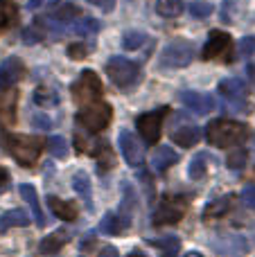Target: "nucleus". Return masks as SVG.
Masks as SVG:
<instances>
[{"label": "nucleus", "instance_id": "nucleus-1", "mask_svg": "<svg viewBox=\"0 0 255 257\" xmlns=\"http://www.w3.org/2000/svg\"><path fill=\"white\" fill-rule=\"evenodd\" d=\"M248 136V128L242 122L233 120H215L206 128V138L212 147H235Z\"/></svg>", "mask_w": 255, "mask_h": 257}, {"label": "nucleus", "instance_id": "nucleus-2", "mask_svg": "<svg viewBox=\"0 0 255 257\" xmlns=\"http://www.w3.org/2000/svg\"><path fill=\"white\" fill-rule=\"evenodd\" d=\"M5 147L23 167H32L43 151V140L39 136H5Z\"/></svg>", "mask_w": 255, "mask_h": 257}, {"label": "nucleus", "instance_id": "nucleus-3", "mask_svg": "<svg viewBox=\"0 0 255 257\" xmlns=\"http://www.w3.org/2000/svg\"><path fill=\"white\" fill-rule=\"evenodd\" d=\"M106 75L117 88L122 90H131L140 84L143 79V72H140L138 63L129 61L124 57H111L106 61Z\"/></svg>", "mask_w": 255, "mask_h": 257}, {"label": "nucleus", "instance_id": "nucleus-4", "mask_svg": "<svg viewBox=\"0 0 255 257\" xmlns=\"http://www.w3.org/2000/svg\"><path fill=\"white\" fill-rule=\"evenodd\" d=\"M70 90H72V99L79 106H88V104L97 102L102 97V81L93 70H81L79 77L72 81Z\"/></svg>", "mask_w": 255, "mask_h": 257}, {"label": "nucleus", "instance_id": "nucleus-5", "mask_svg": "<svg viewBox=\"0 0 255 257\" xmlns=\"http://www.w3.org/2000/svg\"><path fill=\"white\" fill-rule=\"evenodd\" d=\"M113 117V108L106 102H93L88 106H81V111L77 113V122L84 128H88L90 133L104 131L108 126Z\"/></svg>", "mask_w": 255, "mask_h": 257}, {"label": "nucleus", "instance_id": "nucleus-6", "mask_svg": "<svg viewBox=\"0 0 255 257\" xmlns=\"http://www.w3.org/2000/svg\"><path fill=\"white\" fill-rule=\"evenodd\" d=\"M167 111H170V108H156V111L138 115L136 128H138V133L143 136V140L147 142V145H156L158 142V138H161V133H163V120H165Z\"/></svg>", "mask_w": 255, "mask_h": 257}, {"label": "nucleus", "instance_id": "nucleus-7", "mask_svg": "<svg viewBox=\"0 0 255 257\" xmlns=\"http://www.w3.org/2000/svg\"><path fill=\"white\" fill-rule=\"evenodd\" d=\"M194 59V45L188 41H174L170 43L161 54L163 68H185Z\"/></svg>", "mask_w": 255, "mask_h": 257}, {"label": "nucleus", "instance_id": "nucleus-8", "mask_svg": "<svg viewBox=\"0 0 255 257\" xmlns=\"http://www.w3.org/2000/svg\"><path fill=\"white\" fill-rule=\"evenodd\" d=\"M188 210V201L183 196H165L161 208L154 212V226H165V223H179Z\"/></svg>", "mask_w": 255, "mask_h": 257}, {"label": "nucleus", "instance_id": "nucleus-9", "mask_svg": "<svg viewBox=\"0 0 255 257\" xmlns=\"http://www.w3.org/2000/svg\"><path fill=\"white\" fill-rule=\"evenodd\" d=\"M219 95L230 104L233 108H239L242 113H246V95L248 88L244 84V79H237V77H228V79H221L219 81Z\"/></svg>", "mask_w": 255, "mask_h": 257}, {"label": "nucleus", "instance_id": "nucleus-10", "mask_svg": "<svg viewBox=\"0 0 255 257\" xmlns=\"http://www.w3.org/2000/svg\"><path fill=\"white\" fill-rule=\"evenodd\" d=\"M117 145H120L122 158L126 160V165H129V167H140V165L145 163V151H143V145H140L138 136H136L134 131L124 128V131L120 133V138H117Z\"/></svg>", "mask_w": 255, "mask_h": 257}, {"label": "nucleus", "instance_id": "nucleus-11", "mask_svg": "<svg viewBox=\"0 0 255 257\" xmlns=\"http://www.w3.org/2000/svg\"><path fill=\"white\" fill-rule=\"evenodd\" d=\"M179 99L185 108H190V111L197 113V115H206V113L215 111V106H217L212 95L197 93V90H183V93H179Z\"/></svg>", "mask_w": 255, "mask_h": 257}, {"label": "nucleus", "instance_id": "nucleus-12", "mask_svg": "<svg viewBox=\"0 0 255 257\" xmlns=\"http://www.w3.org/2000/svg\"><path fill=\"white\" fill-rule=\"evenodd\" d=\"M230 50V36L226 32H219V30H212L208 34V41L201 50V59H219L224 57L226 52Z\"/></svg>", "mask_w": 255, "mask_h": 257}, {"label": "nucleus", "instance_id": "nucleus-13", "mask_svg": "<svg viewBox=\"0 0 255 257\" xmlns=\"http://www.w3.org/2000/svg\"><path fill=\"white\" fill-rule=\"evenodd\" d=\"M23 61L18 57H7L0 63V90H7L21 79L23 75Z\"/></svg>", "mask_w": 255, "mask_h": 257}, {"label": "nucleus", "instance_id": "nucleus-14", "mask_svg": "<svg viewBox=\"0 0 255 257\" xmlns=\"http://www.w3.org/2000/svg\"><path fill=\"white\" fill-rule=\"evenodd\" d=\"M172 140L179 147H194L199 140H201V128L188 124V126H179L172 131Z\"/></svg>", "mask_w": 255, "mask_h": 257}, {"label": "nucleus", "instance_id": "nucleus-15", "mask_svg": "<svg viewBox=\"0 0 255 257\" xmlns=\"http://www.w3.org/2000/svg\"><path fill=\"white\" fill-rule=\"evenodd\" d=\"M16 102H18L16 90L7 88L0 93V117H3L7 124H12V122L16 120Z\"/></svg>", "mask_w": 255, "mask_h": 257}, {"label": "nucleus", "instance_id": "nucleus-16", "mask_svg": "<svg viewBox=\"0 0 255 257\" xmlns=\"http://www.w3.org/2000/svg\"><path fill=\"white\" fill-rule=\"evenodd\" d=\"M45 203H48L50 210H52L59 219H63V221H75V219H77V208L70 203V201L57 199V196H48V199H45Z\"/></svg>", "mask_w": 255, "mask_h": 257}, {"label": "nucleus", "instance_id": "nucleus-17", "mask_svg": "<svg viewBox=\"0 0 255 257\" xmlns=\"http://www.w3.org/2000/svg\"><path fill=\"white\" fill-rule=\"evenodd\" d=\"M176 160H179V154H176L172 147H158L152 156V165H154L156 172H165V169H170Z\"/></svg>", "mask_w": 255, "mask_h": 257}, {"label": "nucleus", "instance_id": "nucleus-18", "mask_svg": "<svg viewBox=\"0 0 255 257\" xmlns=\"http://www.w3.org/2000/svg\"><path fill=\"white\" fill-rule=\"evenodd\" d=\"M18 192H21V196L30 203L32 208V214H34V221L36 226H45V219H43V210H41L39 205V196H36V190L32 185H27V183H23L21 187H18Z\"/></svg>", "mask_w": 255, "mask_h": 257}, {"label": "nucleus", "instance_id": "nucleus-19", "mask_svg": "<svg viewBox=\"0 0 255 257\" xmlns=\"http://www.w3.org/2000/svg\"><path fill=\"white\" fill-rule=\"evenodd\" d=\"M233 199H235L233 194H226V196H221V199L210 201V203L203 208V219H219V217H224V214L230 210V205H233Z\"/></svg>", "mask_w": 255, "mask_h": 257}, {"label": "nucleus", "instance_id": "nucleus-20", "mask_svg": "<svg viewBox=\"0 0 255 257\" xmlns=\"http://www.w3.org/2000/svg\"><path fill=\"white\" fill-rule=\"evenodd\" d=\"M30 226V217L25 210H7L0 217V230H9V228H25Z\"/></svg>", "mask_w": 255, "mask_h": 257}, {"label": "nucleus", "instance_id": "nucleus-21", "mask_svg": "<svg viewBox=\"0 0 255 257\" xmlns=\"http://www.w3.org/2000/svg\"><path fill=\"white\" fill-rule=\"evenodd\" d=\"M59 102H61V97H59L57 90L45 88V86H39V88L34 90V104H36L39 108H52V106H59Z\"/></svg>", "mask_w": 255, "mask_h": 257}, {"label": "nucleus", "instance_id": "nucleus-22", "mask_svg": "<svg viewBox=\"0 0 255 257\" xmlns=\"http://www.w3.org/2000/svg\"><path fill=\"white\" fill-rule=\"evenodd\" d=\"M152 246H156L163 253V257H176L181 250V239L174 235H165L161 239H152Z\"/></svg>", "mask_w": 255, "mask_h": 257}, {"label": "nucleus", "instance_id": "nucleus-23", "mask_svg": "<svg viewBox=\"0 0 255 257\" xmlns=\"http://www.w3.org/2000/svg\"><path fill=\"white\" fill-rule=\"evenodd\" d=\"M66 241H68V235H66V232H54V235L43 237V241H41L39 250H41L43 255H54L57 250H61L63 246H66Z\"/></svg>", "mask_w": 255, "mask_h": 257}, {"label": "nucleus", "instance_id": "nucleus-24", "mask_svg": "<svg viewBox=\"0 0 255 257\" xmlns=\"http://www.w3.org/2000/svg\"><path fill=\"white\" fill-rule=\"evenodd\" d=\"M126 223L120 219V214L115 212H106L104 214V219L99 221V230L104 232V235H117V232L124 230Z\"/></svg>", "mask_w": 255, "mask_h": 257}, {"label": "nucleus", "instance_id": "nucleus-25", "mask_svg": "<svg viewBox=\"0 0 255 257\" xmlns=\"http://www.w3.org/2000/svg\"><path fill=\"white\" fill-rule=\"evenodd\" d=\"M147 41H149V36L145 34V32L129 30V32H124V36H122V48L129 50V52H134V50H140V48H143Z\"/></svg>", "mask_w": 255, "mask_h": 257}, {"label": "nucleus", "instance_id": "nucleus-26", "mask_svg": "<svg viewBox=\"0 0 255 257\" xmlns=\"http://www.w3.org/2000/svg\"><path fill=\"white\" fill-rule=\"evenodd\" d=\"M136 208V190L134 185H124V199H122V210H120V219L129 226L131 223V212Z\"/></svg>", "mask_w": 255, "mask_h": 257}, {"label": "nucleus", "instance_id": "nucleus-27", "mask_svg": "<svg viewBox=\"0 0 255 257\" xmlns=\"http://www.w3.org/2000/svg\"><path fill=\"white\" fill-rule=\"evenodd\" d=\"M217 248L228 253L230 257H242L248 250V246H246V241H244V237H226V246L219 244Z\"/></svg>", "mask_w": 255, "mask_h": 257}, {"label": "nucleus", "instance_id": "nucleus-28", "mask_svg": "<svg viewBox=\"0 0 255 257\" xmlns=\"http://www.w3.org/2000/svg\"><path fill=\"white\" fill-rule=\"evenodd\" d=\"M156 12L161 14L163 18H176L183 14V3H181V0H158Z\"/></svg>", "mask_w": 255, "mask_h": 257}, {"label": "nucleus", "instance_id": "nucleus-29", "mask_svg": "<svg viewBox=\"0 0 255 257\" xmlns=\"http://www.w3.org/2000/svg\"><path fill=\"white\" fill-rule=\"evenodd\" d=\"M18 16V7L12 0H0V32L7 30Z\"/></svg>", "mask_w": 255, "mask_h": 257}, {"label": "nucleus", "instance_id": "nucleus-30", "mask_svg": "<svg viewBox=\"0 0 255 257\" xmlns=\"http://www.w3.org/2000/svg\"><path fill=\"white\" fill-rule=\"evenodd\" d=\"M99 30V23L95 18H79V21H72L70 32L77 36H90Z\"/></svg>", "mask_w": 255, "mask_h": 257}, {"label": "nucleus", "instance_id": "nucleus-31", "mask_svg": "<svg viewBox=\"0 0 255 257\" xmlns=\"http://www.w3.org/2000/svg\"><path fill=\"white\" fill-rule=\"evenodd\" d=\"M45 145H48V151L52 154V158H59V160H63L68 156V151H70V149H68V142H66V138H63V136H50Z\"/></svg>", "mask_w": 255, "mask_h": 257}, {"label": "nucleus", "instance_id": "nucleus-32", "mask_svg": "<svg viewBox=\"0 0 255 257\" xmlns=\"http://www.w3.org/2000/svg\"><path fill=\"white\" fill-rule=\"evenodd\" d=\"M93 156H95V160H97L99 169L113 167V154L106 147V142H97V147H93Z\"/></svg>", "mask_w": 255, "mask_h": 257}, {"label": "nucleus", "instance_id": "nucleus-33", "mask_svg": "<svg viewBox=\"0 0 255 257\" xmlns=\"http://www.w3.org/2000/svg\"><path fill=\"white\" fill-rule=\"evenodd\" d=\"M206 172H208L206 156H203V154L194 156V158L190 160V165H188V176L192 178V181H199V178H203V176H206Z\"/></svg>", "mask_w": 255, "mask_h": 257}, {"label": "nucleus", "instance_id": "nucleus-34", "mask_svg": "<svg viewBox=\"0 0 255 257\" xmlns=\"http://www.w3.org/2000/svg\"><path fill=\"white\" fill-rule=\"evenodd\" d=\"M246 149H242V147H237V149H233L228 154V158H226V165H228V169H233V172H239V169H244V165H246Z\"/></svg>", "mask_w": 255, "mask_h": 257}, {"label": "nucleus", "instance_id": "nucleus-35", "mask_svg": "<svg viewBox=\"0 0 255 257\" xmlns=\"http://www.w3.org/2000/svg\"><path fill=\"white\" fill-rule=\"evenodd\" d=\"M72 190L81 196H88L90 194V176L86 172H75L72 176Z\"/></svg>", "mask_w": 255, "mask_h": 257}, {"label": "nucleus", "instance_id": "nucleus-36", "mask_svg": "<svg viewBox=\"0 0 255 257\" xmlns=\"http://www.w3.org/2000/svg\"><path fill=\"white\" fill-rule=\"evenodd\" d=\"M212 5L208 3V0H194L192 5H190V14H192L194 18H208L212 14Z\"/></svg>", "mask_w": 255, "mask_h": 257}, {"label": "nucleus", "instance_id": "nucleus-37", "mask_svg": "<svg viewBox=\"0 0 255 257\" xmlns=\"http://www.w3.org/2000/svg\"><path fill=\"white\" fill-rule=\"evenodd\" d=\"M54 16L59 18V23H70V21H75V16H79V7H75V5H63V7H59L57 12H54Z\"/></svg>", "mask_w": 255, "mask_h": 257}, {"label": "nucleus", "instance_id": "nucleus-38", "mask_svg": "<svg viewBox=\"0 0 255 257\" xmlns=\"http://www.w3.org/2000/svg\"><path fill=\"white\" fill-rule=\"evenodd\" d=\"M21 39L25 41L27 45H34V43H39V41H43V32L39 30V25H34V27H25V30L21 32Z\"/></svg>", "mask_w": 255, "mask_h": 257}, {"label": "nucleus", "instance_id": "nucleus-39", "mask_svg": "<svg viewBox=\"0 0 255 257\" xmlns=\"http://www.w3.org/2000/svg\"><path fill=\"white\" fill-rule=\"evenodd\" d=\"M235 14H237V3H233V0H226V3L221 5V9H219L221 21H224V23H233Z\"/></svg>", "mask_w": 255, "mask_h": 257}, {"label": "nucleus", "instance_id": "nucleus-40", "mask_svg": "<svg viewBox=\"0 0 255 257\" xmlns=\"http://www.w3.org/2000/svg\"><path fill=\"white\" fill-rule=\"evenodd\" d=\"M237 52H239V57H251V54H255V36H244L237 43Z\"/></svg>", "mask_w": 255, "mask_h": 257}, {"label": "nucleus", "instance_id": "nucleus-41", "mask_svg": "<svg viewBox=\"0 0 255 257\" xmlns=\"http://www.w3.org/2000/svg\"><path fill=\"white\" fill-rule=\"evenodd\" d=\"M32 126H34V128H41V131H45V128L52 126V120H50V117L45 115L43 111H36L34 115H32Z\"/></svg>", "mask_w": 255, "mask_h": 257}, {"label": "nucleus", "instance_id": "nucleus-42", "mask_svg": "<svg viewBox=\"0 0 255 257\" xmlns=\"http://www.w3.org/2000/svg\"><path fill=\"white\" fill-rule=\"evenodd\" d=\"M88 50H90V45H86V43H72L70 48H68V54H70V59H86V54H88Z\"/></svg>", "mask_w": 255, "mask_h": 257}, {"label": "nucleus", "instance_id": "nucleus-43", "mask_svg": "<svg viewBox=\"0 0 255 257\" xmlns=\"http://www.w3.org/2000/svg\"><path fill=\"white\" fill-rule=\"evenodd\" d=\"M86 3L97 7L99 12H104V14H111L113 9H115V0H86Z\"/></svg>", "mask_w": 255, "mask_h": 257}, {"label": "nucleus", "instance_id": "nucleus-44", "mask_svg": "<svg viewBox=\"0 0 255 257\" xmlns=\"http://www.w3.org/2000/svg\"><path fill=\"white\" fill-rule=\"evenodd\" d=\"M242 203L246 208H255V185H246L242 190Z\"/></svg>", "mask_w": 255, "mask_h": 257}, {"label": "nucleus", "instance_id": "nucleus-45", "mask_svg": "<svg viewBox=\"0 0 255 257\" xmlns=\"http://www.w3.org/2000/svg\"><path fill=\"white\" fill-rule=\"evenodd\" d=\"M140 181L145 183V187L149 190V199H154V183H152V176L147 172H140Z\"/></svg>", "mask_w": 255, "mask_h": 257}, {"label": "nucleus", "instance_id": "nucleus-46", "mask_svg": "<svg viewBox=\"0 0 255 257\" xmlns=\"http://www.w3.org/2000/svg\"><path fill=\"white\" fill-rule=\"evenodd\" d=\"M97 257H120V253H117L115 246H102Z\"/></svg>", "mask_w": 255, "mask_h": 257}, {"label": "nucleus", "instance_id": "nucleus-47", "mask_svg": "<svg viewBox=\"0 0 255 257\" xmlns=\"http://www.w3.org/2000/svg\"><path fill=\"white\" fill-rule=\"evenodd\" d=\"M9 187V172L0 167V192H5Z\"/></svg>", "mask_w": 255, "mask_h": 257}, {"label": "nucleus", "instance_id": "nucleus-48", "mask_svg": "<svg viewBox=\"0 0 255 257\" xmlns=\"http://www.w3.org/2000/svg\"><path fill=\"white\" fill-rule=\"evenodd\" d=\"M43 5V0H27V9H36Z\"/></svg>", "mask_w": 255, "mask_h": 257}, {"label": "nucleus", "instance_id": "nucleus-49", "mask_svg": "<svg viewBox=\"0 0 255 257\" xmlns=\"http://www.w3.org/2000/svg\"><path fill=\"white\" fill-rule=\"evenodd\" d=\"M185 257H201V255H199V253H194V250H192V253H188Z\"/></svg>", "mask_w": 255, "mask_h": 257}, {"label": "nucleus", "instance_id": "nucleus-50", "mask_svg": "<svg viewBox=\"0 0 255 257\" xmlns=\"http://www.w3.org/2000/svg\"><path fill=\"white\" fill-rule=\"evenodd\" d=\"M131 257H143V255H140V253H134V255H131Z\"/></svg>", "mask_w": 255, "mask_h": 257}]
</instances>
